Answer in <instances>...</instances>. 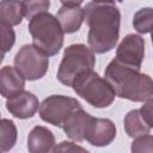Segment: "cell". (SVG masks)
I'll return each instance as SVG.
<instances>
[{"label":"cell","instance_id":"obj_1","mask_svg":"<svg viewBox=\"0 0 153 153\" xmlns=\"http://www.w3.org/2000/svg\"><path fill=\"white\" fill-rule=\"evenodd\" d=\"M85 20L88 25L87 42L97 54L112 50L120 36L121 14L112 1L92 0L86 5Z\"/></svg>","mask_w":153,"mask_h":153},{"label":"cell","instance_id":"obj_2","mask_svg":"<svg viewBox=\"0 0 153 153\" xmlns=\"http://www.w3.org/2000/svg\"><path fill=\"white\" fill-rule=\"evenodd\" d=\"M117 97L131 102H146L153 97V79L140 68L127 66L114 59L104 73Z\"/></svg>","mask_w":153,"mask_h":153},{"label":"cell","instance_id":"obj_3","mask_svg":"<svg viewBox=\"0 0 153 153\" xmlns=\"http://www.w3.org/2000/svg\"><path fill=\"white\" fill-rule=\"evenodd\" d=\"M29 31L33 44L48 56L56 55L63 44V30L56 17L48 12L39 13L30 19Z\"/></svg>","mask_w":153,"mask_h":153},{"label":"cell","instance_id":"obj_4","mask_svg":"<svg viewBox=\"0 0 153 153\" xmlns=\"http://www.w3.org/2000/svg\"><path fill=\"white\" fill-rule=\"evenodd\" d=\"M74 92L94 108H108L115 100L116 93L109 81L100 78L93 69L80 73L73 81Z\"/></svg>","mask_w":153,"mask_h":153},{"label":"cell","instance_id":"obj_5","mask_svg":"<svg viewBox=\"0 0 153 153\" xmlns=\"http://www.w3.org/2000/svg\"><path fill=\"white\" fill-rule=\"evenodd\" d=\"M94 51L85 44H72L65 49L62 61L57 69V79L66 86H72L74 79L82 72L93 69Z\"/></svg>","mask_w":153,"mask_h":153},{"label":"cell","instance_id":"obj_6","mask_svg":"<svg viewBox=\"0 0 153 153\" xmlns=\"http://www.w3.org/2000/svg\"><path fill=\"white\" fill-rule=\"evenodd\" d=\"M14 67L26 80H38L48 71L49 56L35 44H25L14 56Z\"/></svg>","mask_w":153,"mask_h":153},{"label":"cell","instance_id":"obj_7","mask_svg":"<svg viewBox=\"0 0 153 153\" xmlns=\"http://www.w3.org/2000/svg\"><path fill=\"white\" fill-rule=\"evenodd\" d=\"M79 108H81V104L76 99L54 94L42 102L39 105V116L44 122L62 128L69 115Z\"/></svg>","mask_w":153,"mask_h":153},{"label":"cell","instance_id":"obj_8","mask_svg":"<svg viewBox=\"0 0 153 153\" xmlns=\"http://www.w3.org/2000/svg\"><path fill=\"white\" fill-rule=\"evenodd\" d=\"M145 56V41L141 36L135 33L127 35L118 44L116 50V59L131 67L141 68Z\"/></svg>","mask_w":153,"mask_h":153},{"label":"cell","instance_id":"obj_9","mask_svg":"<svg viewBox=\"0 0 153 153\" xmlns=\"http://www.w3.org/2000/svg\"><path fill=\"white\" fill-rule=\"evenodd\" d=\"M84 137L92 146H108L116 137V127L111 120L91 117L85 129Z\"/></svg>","mask_w":153,"mask_h":153},{"label":"cell","instance_id":"obj_10","mask_svg":"<svg viewBox=\"0 0 153 153\" xmlns=\"http://www.w3.org/2000/svg\"><path fill=\"white\" fill-rule=\"evenodd\" d=\"M38 106L39 103L37 97L33 93L24 90L7 98L6 102V109L8 110V112L20 120L32 117L38 110Z\"/></svg>","mask_w":153,"mask_h":153},{"label":"cell","instance_id":"obj_11","mask_svg":"<svg viewBox=\"0 0 153 153\" xmlns=\"http://www.w3.org/2000/svg\"><path fill=\"white\" fill-rule=\"evenodd\" d=\"M25 78L12 66H4L0 71V91L2 97L10 98L25 87Z\"/></svg>","mask_w":153,"mask_h":153},{"label":"cell","instance_id":"obj_12","mask_svg":"<svg viewBox=\"0 0 153 153\" xmlns=\"http://www.w3.org/2000/svg\"><path fill=\"white\" fill-rule=\"evenodd\" d=\"M91 115L87 114L82 106L74 110L69 117L67 118V121L63 124V130L67 134V136L69 139H72L73 141L76 142H81L85 140L84 134H85V129L87 127L88 121L91 120Z\"/></svg>","mask_w":153,"mask_h":153},{"label":"cell","instance_id":"obj_13","mask_svg":"<svg viewBox=\"0 0 153 153\" xmlns=\"http://www.w3.org/2000/svg\"><path fill=\"white\" fill-rule=\"evenodd\" d=\"M55 137L53 133L42 126H36L27 136V149L31 153H47L54 151Z\"/></svg>","mask_w":153,"mask_h":153},{"label":"cell","instance_id":"obj_14","mask_svg":"<svg viewBox=\"0 0 153 153\" xmlns=\"http://www.w3.org/2000/svg\"><path fill=\"white\" fill-rule=\"evenodd\" d=\"M57 20L65 33L76 32L85 20V10L80 6L63 5L57 12Z\"/></svg>","mask_w":153,"mask_h":153},{"label":"cell","instance_id":"obj_15","mask_svg":"<svg viewBox=\"0 0 153 153\" xmlns=\"http://www.w3.org/2000/svg\"><path fill=\"white\" fill-rule=\"evenodd\" d=\"M25 17L23 1L19 0H1L0 4V24L8 26L19 25Z\"/></svg>","mask_w":153,"mask_h":153},{"label":"cell","instance_id":"obj_16","mask_svg":"<svg viewBox=\"0 0 153 153\" xmlns=\"http://www.w3.org/2000/svg\"><path fill=\"white\" fill-rule=\"evenodd\" d=\"M124 129L128 136L137 137L145 134H149L151 127L142 117L140 110H131L124 117Z\"/></svg>","mask_w":153,"mask_h":153},{"label":"cell","instance_id":"obj_17","mask_svg":"<svg viewBox=\"0 0 153 153\" xmlns=\"http://www.w3.org/2000/svg\"><path fill=\"white\" fill-rule=\"evenodd\" d=\"M17 141V128L14 123L10 120L2 118L0 123V149L1 152H7L13 148Z\"/></svg>","mask_w":153,"mask_h":153},{"label":"cell","instance_id":"obj_18","mask_svg":"<svg viewBox=\"0 0 153 153\" xmlns=\"http://www.w3.org/2000/svg\"><path fill=\"white\" fill-rule=\"evenodd\" d=\"M133 26L140 33H148L153 30V8H140L133 18Z\"/></svg>","mask_w":153,"mask_h":153},{"label":"cell","instance_id":"obj_19","mask_svg":"<svg viewBox=\"0 0 153 153\" xmlns=\"http://www.w3.org/2000/svg\"><path fill=\"white\" fill-rule=\"evenodd\" d=\"M23 6L25 11V17L27 19L33 18L35 16L47 12L50 6L49 0H23Z\"/></svg>","mask_w":153,"mask_h":153},{"label":"cell","instance_id":"obj_20","mask_svg":"<svg viewBox=\"0 0 153 153\" xmlns=\"http://www.w3.org/2000/svg\"><path fill=\"white\" fill-rule=\"evenodd\" d=\"M1 27V57L5 56V54L11 50V48L14 44L16 41V35L14 31L12 29V26L5 25V24H0Z\"/></svg>","mask_w":153,"mask_h":153},{"label":"cell","instance_id":"obj_21","mask_svg":"<svg viewBox=\"0 0 153 153\" xmlns=\"http://www.w3.org/2000/svg\"><path fill=\"white\" fill-rule=\"evenodd\" d=\"M131 152H153V136L145 134L135 137L131 143Z\"/></svg>","mask_w":153,"mask_h":153},{"label":"cell","instance_id":"obj_22","mask_svg":"<svg viewBox=\"0 0 153 153\" xmlns=\"http://www.w3.org/2000/svg\"><path fill=\"white\" fill-rule=\"evenodd\" d=\"M140 112H141L142 117L145 118V121L147 122V124L151 128H153V97H151L146 100V103L141 106Z\"/></svg>","mask_w":153,"mask_h":153},{"label":"cell","instance_id":"obj_23","mask_svg":"<svg viewBox=\"0 0 153 153\" xmlns=\"http://www.w3.org/2000/svg\"><path fill=\"white\" fill-rule=\"evenodd\" d=\"M57 151H60V152H66V151H67V152H69V151H72V152H74V151H81V152H85L86 149L82 148V147L75 146L73 142L63 141V142L60 143V146H57V147L54 148V152H57Z\"/></svg>","mask_w":153,"mask_h":153},{"label":"cell","instance_id":"obj_24","mask_svg":"<svg viewBox=\"0 0 153 153\" xmlns=\"http://www.w3.org/2000/svg\"><path fill=\"white\" fill-rule=\"evenodd\" d=\"M62 2V5L66 6H80V4L82 2V0H60Z\"/></svg>","mask_w":153,"mask_h":153},{"label":"cell","instance_id":"obj_25","mask_svg":"<svg viewBox=\"0 0 153 153\" xmlns=\"http://www.w3.org/2000/svg\"><path fill=\"white\" fill-rule=\"evenodd\" d=\"M98 1H112V2H116L117 1V2H122L123 0H98Z\"/></svg>","mask_w":153,"mask_h":153},{"label":"cell","instance_id":"obj_26","mask_svg":"<svg viewBox=\"0 0 153 153\" xmlns=\"http://www.w3.org/2000/svg\"><path fill=\"white\" fill-rule=\"evenodd\" d=\"M151 38H152V43H153V30H152V36H151Z\"/></svg>","mask_w":153,"mask_h":153}]
</instances>
